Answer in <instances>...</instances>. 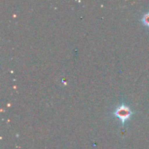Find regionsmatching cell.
I'll use <instances>...</instances> for the list:
<instances>
[{
    "label": "cell",
    "instance_id": "obj_2",
    "mask_svg": "<svg viewBox=\"0 0 149 149\" xmlns=\"http://www.w3.org/2000/svg\"><path fill=\"white\" fill-rule=\"evenodd\" d=\"M142 22L144 25L149 27V13H146L143 15L142 17Z\"/></svg>",
    "mask_w": 149,
    "mask_h": 149
},
{
    "label": "cell",
    "instance_id": "obj_1",
    "mask_svg": "<svg viewBox=\"0 0 149 149\" xmlns=\"http://www.w3.org/2000/svg\"><path fill=\"white\" fill-rule=\"evenodd\" d=\"M132 114V112L131 111L130 109L125 105H121L114 111V115L120 119L122 124L125 123L127 119H130Z\"/></svg>",
    "mask_w": 149,
    "mask_h": 149
}]
</instances>
